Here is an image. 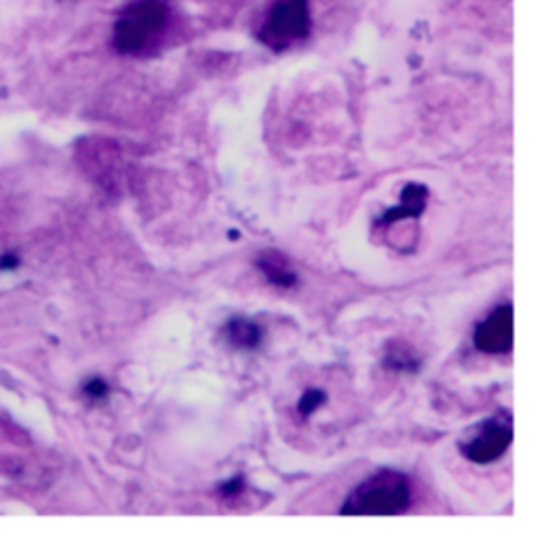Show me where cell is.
Here are the masks:
<instances>
[{"instance_id": "4", "label": "cell", "mask_w": 540, "mask_h": 545, "mask_svg": "<svg viewBox=\"0 0 540 545\" xmlns=\"http://www.w3.org/2000/svg\"><path fill=\"white\" fill-rule=\"evenodd\" d=\"M513 442V427L507 419H488L477 434L462 444V453L473 463L488 465L507 453Z\"/></svg>"}, {"instance_id": "2", "label": "cell", "mask_w": 540, "mask_h": 545, "mask_svg": "<svg viewBox=\"0 0 540 545\" xmlns=\"http://www.w3.org/2000/svg\"><path fill=\"white\" fill-rule=\"evenodd\" d=\"M167 26L169 9L163 0H135L114 24V49L125 55L144 53L161 39Z\"/></svg>"}, {"instance_id": "3", "label": "cell", "mask_w": 540, "mask_h": 545, "mask_svg": "<svg viewBox=\"0 0 540 545\" xmlns=\"http://www.w3.org/2000/svg\"><path fill=\"white\" fill-rule=\"evenodd\" d=\"M313 28L308 0H277L260 26L258 39L273 51L292 49L302 43Z\"/></svg>"}, {"instance_id": "10", "label": "cell", "mask_w": 540, "mask_h": 545, "mask_svg": "<svg viewBox=\"0 0 540 545\" xmlns=\"http://www.w3.org/2000/svg\"><path fill=\"white\" fill-rule=\"evenodd\" d=\"M325 400H327L325 391L315 389V387H313V389H306V391H304V396H302L300 402H298V412H300L302 417H311L313 412H317V410L323 406Z\"/></svg>"}, {"instance_id": "1", "label": "cell", "mask_w": 540, "mask_h": 545, "mask_svg": "<svg viewBox=\"0 0 540 545\" xmlns=\"http://www.w3.org/2000/svg\"><path fill=\"white\" fill-rule=\"evenodd\" d=\"M412 501V486L405 474L395 469L382 472L363 480L344 501L342 516H397L408 510Z\"/></svg>"}, {"instance_id": "6", "label": "cell", "mask_w": 540, "mask_h": 545, "mask_svg": "<svg viewBox=\"0 0 540 545\" xmlns=\"http://www.w3.org/2000/svg\"><path fill=\"white\" fill-rule=\"evenodd\" d=\"M427 197H429V191L424 184H408L405 189L401 191V199L399 203L395 205L393 210H389L384 216L378 218V227H393V224L401 222V220H408V218H418L424 208H427Z\"/></svg>"}, {"instance_id": "11", "label": "cell", "mask_w": 540, "mask_h": 545, "mask_svg": "<svg viewBox=\"0 0 540 545\" xmlns=\"http://www.w3.org/2000/svg\"><path fill=\"white\" fill-rule=\"evenodd\" d=\"M85 391H87V396H91L95 400H100V398L108 396V385L104 381H100V379H95V381L87 383Z\"/></svg>"}, {"instance_id": "5", "label": "cell", "mask_w": 540, "mask_h": 545, "mask_svg": "<svg viewBox=\"0 0 540 545\" xmlns=\"http://www.w3.org/2000/svg\"><path fill=\"white\" fill-rule=\"evenodd\" d=\"M475 347L488 355H503L513 347V307L503 305L475 328Z\"/></svg>"}, {"instance_id": "7", "label": "cell", "mask_w": 540, "mask_h": 545, "mask_svg": "<svg viewBox=\"0 0 540 545\" xmlns=\"http://www.w3.org/2000/svg\"><path fill=\"white\" fill-rule=\"evenodd\" d=\"M224 334L230 347L241 349V351H256L264 341L262 326L256 322V319H249V317L228 319Z\"/></svg>"}, {"instance_id": "12", "label": "cell", "mask_w": 540, "mask_h": 545, "mask_svg": "<svg viewBox=\"0 0 540 545\" xmlns=\"http://www.w3.org/2000/svg\"><path fill=\"white\" fill-rule=\"evenodd\" d=\"M243 491V478H233V480H228L226 484L220 486V493L224 497H235Z\"/></svg>"}, {"instance_id": "9", "label": "cell", "mask_w": 540, "mask_h": 545, "mask_svg": "<svg viewBox=\"0 0 540 545\" xmlns=\"http://www.w3.org/2000/svg\"><path fill=\"white\" fill-rule=\"evenodd\" d=\"M384 366L395 372H416L420 366V360L416 351L401 341H393L387 347V355H384Z\"/></svg>"}, {"instance_id": "8", "label": "cell", "mask_w": 540, "mask_h": 545, "mask_svg": "<svg viewBox=\"0 0 540 545\" xmlns=\"http://www.w3.org/2000/svg\"><path fill=\"white\" fill-rule=\"evenodd\" d=\"M258 269L266 277L268 284H273L277 288H294L298 284V275L289 265L287 258L279 252H264L258 258Z\"/></svg>"}]
</instances>
